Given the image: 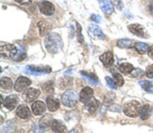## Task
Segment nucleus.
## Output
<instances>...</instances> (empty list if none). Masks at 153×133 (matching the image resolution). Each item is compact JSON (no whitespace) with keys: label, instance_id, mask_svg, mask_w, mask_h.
Returning <instances> with one entry per match:
<instances>
[{"label":"nucleus","instance_id":"1","mask_svg":"<svg viewBox=\"0 0 153 133\" xmlns=\"http://www.w3.org/2000/svg\"><path fill=\"white\" fill-rule=\"evenodd\" d=\"M46 49L51 53H57L62 48V41H61V37L57 33H49L45 37L44 40Z\"/></svg>","mask_w":153,"mask_h":133},{"label":"nucleus","instance_id":"2","mask_svg":"<svg viewBox=\"0 0 153 133\" xmlns=\"http://www.w3.org/2000/svg\"><path fill=\"white\" fill-rule=\"evenodd\" d=\"M79 96L78 93L76 92L75 90H66L65 93H63L62 97H61V102L63 103V105L68 108H73L75 107L78 102Z\"/></svg>","mask_w":153,"mask_h":133},{"label":"nucleus","instance_id":"3","mask_svg":"<svg viewBox=\"0 0 153 133\" xmlns=\"http://www.w3.org/2000/svg\"><path fill=\"white\" fill-rule=\"evenodd\" d=\"M124 113L128 117L135 118L141 113V105L136 100H133L129 103L125 105L124 108Z\"/></svg>","mask_w":153,"mask_h":133},{"label":"nucleus","instance_id":"4","mask_svg":"<svg viewBox=\"0 0 153 133\" xmlns=\"http://www.w3.org/2000/svg\"><path fill=\"white\" fill-rule=\"evenodd\" d=\"M27 74H31V75H43V74H47L50 72V68L48 66H28L25 69Z\"/></svg>","mask_w":153,"mask_h":133},{"label":"nucleus","instance_id":"5","mask_svg":"<svg viewBox=\"0 0 153 133\" xmlns=\"http://www.w3.org/2000/svg\"><path fill=\"white\" fill-rule=\"evenodd\" d=\"M89 34L95 40H102L104 38V33H103L102 29L93 24H91L89 26Z\"/></svg>","mask_w":153,"mask_h":133},{"label":"nucleus","instance_id":"6","mask_svg":"<svg viewBox=\"0 0 153 133\" xmlns=\"http://www.w3.org/2000/svg\"><path fill=\"white\" fill-rule=\"evenodd\" d=\"M40 95V90L36 89V88H30L24 93L23 98L26 102H32L34 100H36Z\"/></svg>","mask_w":153,"mask_h":133},{"label":"nucleus","instance_id":"7","mask_svg":"<svg viewBox=\"0 0 153 133\" xmlns=\"http://www.w3.org/2000/svg\"><path fill=\"white\" fill-rule=\"evenodd\" d=\"M16 53H18L16 48L14 46H12L11 44H4V46H1V55L4 56V58H14Z\"/></svg>","mask_w":153,"mask_h":133},{"label":"nucleus","instance_id":"8","mask_svg":"<svg viewBox=\"0 0 153 133\" xmlns=\"http://www.w3.org/2000/svg\"><path fill=\"white\" fill-rule=\"evenodd\" d=\"M31 80L26 77H19L18 80L16 81V83H14V89L16 91H19V92H22V91H24L25 89H27V88L29 87L30 85H31Z\"/></svg>","mask_w":153,"mask_h":133},{"label":"nucleus","instance_id":"9","mask_svg":"<svg viewBox=\"0 0 153 133\" xmlns=\"http://www.w3.org/2000/svg\"><path fill=\"white\" fill-rule=\"evenodd\" d=\"M99 5L101 10L107 16H110L114 10V6H113L111 0H99Z\"/></svg>","mask_w":153,"mask_h":133},{"label":"nucleus","instance_id":"10","mask_svg":"<svg viewBox=\"0 0 153 133\" xmlns=\"http://www.w3.org/2000/svg\"><path fill=\"white\" fill-rule=\"evenodd\" d=\"M93 96V89L91 87H84L80 93V100L84 103L88 102Z\"/></svg>","mask_w":153,"mask_h":133},{"label":"nucleus","instance_id":"11","mask_svg":"<svg viewBox=\"0 0 153 133\" xmlns=\"http://www.w3.org/2000/svg\"><path fill=\"white\" fill-rule=\"evenodd\" d=\"M40 10L42 13L45 14V16H51L54 12V6L51 2L43 1L40 4Z\"/></svg>","mask_w":153,"mask_h":133},{"label":"nucleus","instance_id":"12","mask_svg":"<svg viewBox=\"0 0 153 133\" xmlns=\"http://www.w3.org/2000/svg\"><path fill=\"white\" fill-rule=\"evenodd\" d=\"M18 105V97L16 95H9L4 100V107L8 110H13Z\"/></svg>","mask_w":153,"mask_h":133},{"label":"nucleus","instance_id":"13","mask_svg":"<svg viewBox=\"0 0 153 133\" xmlns=\"http://www.w3.org/2000/svg\"><path fill=\"white\" fill-rule=\"evenodd\" d=\"M32 111H33L34 115L41 116L45 113V105L42 102H35L32 105Z\"/></svg>","mask_w":153,"mask_h":133},{"label":"nucleus","instance_id":"14","mask_svg":"<svg viewBox=\"0 0 153 133\" xmlns=\"http://www.w3.org/2000/svg\"><path fill=\"white\" fill-rule=\"evenodd\" d=\"M16 115L19 116L22 119H28L31 115V112H30V109L26 105H19L16 110Z\"/></svg>","mask_w":153,"mask_h":133},{"label":"nucleus","instance_id":"15","mask_svg":"<svg viewBox=\"0 0 153 133\" xmlns=\"http://www.w3.org/2000/svg\"><path fill=\"white\" fill-rule=\"evenodd\" d=\"M100 61L105 66H110L113 64V55L111 52H105L100 56Z\"/></svg>","mask_w":153,"mask_h":133},{"label":"nucleus","instance_id":"16","mask_svg":"<svg viewBox=\"0 0 153 133\" xmlns=\"http://www.w3.org/2000/svg\"><path fill=\"white\" fill-rule=\"evenodd\" d=\"M129 30L132 32L133 34L135 35L139 36V37H143L144 36V28L139 24H134V25H131L129 27Z\"/></svg>","mask_w":153,"mask_h":133},{"label":"nucleus","instance_id":"17","mask_svg":"<svg viewBox=\"0 0 153 133\" xmlns=\"http://www.w3.org/2000/svg\"><path fill=\"white\" fill-rule=\"evenodd\" d=\"M51 128H52L53 132H65L66 131V127L65 126L63 123H61L60 121L57 120H53L51 123Z\"/></svg>","mask_w":153,"mask_h":133},{"label":"nucleus","instance_id":"18","mask_svg":"<svg viewBox=\"0 0 153 133\" xmlns=\"http://www.w3.org/2000/svg\"><path fill=\"white\" fill-rule=\"evenodd\" d=\"M46 102H47L48 109L50 110L51 112H55V111L58 110V108H59L58 100L54 99V98H51V97H47V99H46Z\"/></svg>","mask_w":153,"mask_h":133},{"label":"nucleus","instance_id":"19","mask_svg":"<svg viewBox=\"0 0 153 133\" xmlns=\"http://www.w3.org/2000/svg\"><path fill=\"white\" fill-rule=\"evenodd\" d=\"M38 28H39V31H40V35L41 36H44L45 34H47L49 31H50V25H49L47 22H44V21H41L40 23L38 24Z\"/></svg>","mask_w":153,"mask_h":133},{"label":"nucleus","instance_id":"20","mask_svg":"<svg viewBox=\"0 0 153 133\" xmlns=\"http://www.w3.org/2000/svg\"><path fill=\"white\" fill-rule=\"evenodd\" d=\"M81 75H82L89 83H91V84H94V85L99 84V82H98V79L96 78V76L92 75V74H89V73L83 72V71H82V72H81Z\"/></svg>","mask_w":153,"mask_h":133},{"label":"nucleus","instance_id":"21","mask_svg":"<svg viewBox=\"0 0 153 133\" xmlns=\"http://www.w3.org/2000/svg\"><path fill=\"white\" fill-rule=\"evenodd\" d=\"M151 107L148 105H143V108L141 109V113H140V116H141V119L142 120H147L148 118L150 117L151 115Z\"/></svg>","mask_w":153,"mask_h":133},{"label":"nucleus","instance_id":"22","mask_svg":"<svg viewBox=\"0 0 153 133\" xmlns=\"http://www.w3.org/2000/svg\"><path fill=\"white\" fill-rule=\"evenodd\" d=\"M53 119H52V116L51 115H45L43 118L40 120V126L42 128H47L50 123H52Z\"/></svg>","mask_w":153,"mask_h":133},{"label":"nucleus","instance_id":"23","mask_svg":"<svg viewBox=\"0 0 153 133\" xmlns=\"http://www.w3.org/2000/svg\"><path fill=\"white\" fill-rule=\"evenodd\" d=\"M0 86H1L2 89H10L12 87V81L11 79L7 78V77H4V78H1V81H0Z\"/></svg>","mask_w":153,"mask_h":133},{"label":"nucleus","instance_id":"24","mask_svg":"<svg viewBox=\"0 0 153 133\" xmlns=\"http://www.w3.org/2000/svg\"><path fill=\"white\" fill-rule=\"evenodd\" d=\"M99 105H100L99 100H97V99H91L90 102H88V105H87V109H88V111L90 113H94L95 111L98 109Z\"/></svg>","mask_w":153,"mask_h":133},{"label":"nucleus","instance_id":"25","mask_svg":"<svg viewBox=\"0 0 153 133\" xmlns=\"http://www.w3.org/2000/svg\"><path fill=\"white\" fill-rule=\"evenodd\" d=\"M133 69H134V68H133V66L131 65V64H128V63H124V64H122V65L120 66V71L123 74H125V75L130 74L133 71Z\"/></svg>","mask_w":153,"mask_h":133},{"label":"nucleus","instance_id":"26","mask_svg":"<svg viewBox=\"0 0 153 133\" xmlns=\"http://www.w3.org/2000/svg\"><path fill=\"white\" fill-rule=\"evenodd\" d=\"M139 84L142 86L143 89L147 92H153V84L150 81H147V80H141L139 82Z\"/></svg>","mask_w":153,"mask_h":133},{"label":"nucleus","instance_id":"27","mask_svg":"<svg viewBox=\"0 0 153 133\" xmlns=\"http://www.w3.org/2000/svg\"><path fill=\"white\" fill-rule=\"evenodd\" d=\"M133 45V41L131 39H120L117 41V46L120 48H129Z\"/></svg>","mask_w":153,"mask_h":133},{"label":"nucleus","instance_id":"28","mask_svg":"<svg viewBox=\"0 0 153 133\" xmlns=\"http://www.w3.org/2000/svg\"><path fill=\"white\" fill-rule=\"evenodd\" d=\"M135 47L140 53H145L146 51L149 50V45L143 42H137L135 44Z\"/></svg>","mask_w":153,"mask_h":133},{"label":"nucleus","instance_id":"29","mask_svg":"<svg viewBox=\"0 0 153 133\" xmlns=\"http://www.w3.org/2000/svg\"><path fill=\"white\" fill-rule=\"evenodd\" d=\"M115 98V94L113 92H108L104 97V105H109Z\"/></svg>","mask_w":153,"mask_h":133},{"label":"nucleus","instance_id":"30","mask_svg":"<svg viewBox=\"0 0 153 133\" xmlns=\"http://www.w3.org/2000/svg\"><path fill=\"white\" fill-rule=\"evenodd\" d=\"M112 74H113V77H114L115 83L117 84V86H123V85H124V83H125L124 78H123L122 76L120 75V74H117V73H115V72H113Z\"/></svg>","mask_w":153,"mask_h":133},{"label":"nucleus","instance_id":"31","mask_svg":"<svg viewBox=\"0 0 153 133\" xmlns=\"http://www.w3.org/2000/svg\"><path fill=\"white\" fill-rule=\"evenodd\" d=\"M71 79H68V78H65V79H60V82H59V86L61 88H68V86L71 85Z\"/></svg>","mask_w":153,"mask_h":133},{"label":"nucleus","instance_id":"32","mask_svg":"<svg viewBox=\"0 0 153 133\" xmlns=\"http://www.w3.org/2000/svg\"><path fill=\"white\" fill-rule=\"evenodd\" d=\"M105 80H106V83H107V85L109 86L111 89H117V84L115 83V81H113L110 77H106Z\"/></svg>","mask_w":153,"mask_h":133},{"label":"nucleus","instance_id":"33","mask_svg":"<svg viewBox=\"0 0 153 133\" xmlns=\"http://www.w3.org/2000/svg\"><path fill=\"white\" fill-rule=\"evenodd\" d=\"M43 88H44V90H45V92H47V93H52L53 92V83L52 82H48V83H46L45 85H43Z\"/></svg>","mask_w":153,"mask_h":133},{"label":"nucleus","instance_id":"34","mask_svg":"<svg viewBox=\"0 0 153 133\" xmlns=\"http://www.w3.org/2000/svg\"><path fill=\"white\" fill-rule=\"evenodd\" d=\"M143 74H144V72H143L141 69H136L134 71V73H133V76H134L135 78H140L143 76Z\"/></svg>","mask_w":153,"mask_h":133},{"label":"nucleus","instance_id":"35","mask_svg":"<svg viewBox=\"0 0 153 133\" xmlns=\"http://www.w3.org/2000/svg\"><path fill=\"white\" fill-rule=\"evenodd\" d=\"M146 76L148 78H153V65L149 66L146 70Z\"/></svg>","mask_w":153,"mask_h":133},{"label":"nucleus","instance_id":"36","mask_svg":"<svg viewBox=\"0 0 153 133\" xmlns=\"http://www.w3.org/2000/svg\"><path fill=\"white\" fill-rule=\"evenodd\" d=\"M91 19H92V21H94V23H96V24H99L101 22V18L98 16V14H92Z\"/></svg>","mask_w":153,"mask_h":133},{"label":"nucleus","instance_id":"37","mask_svg":"<svg viewBox=\"0 0 153 133\" xmlns=\"http://www.w3.org/2000/svg\"><path fill=\"white\" fill-rule=\"evenodd\" d=\"M109 110H110V111H114V112H120V105H113L112 107H110V108H109Z\"/></svg>","mask_w":153,"mask_h":133},{"label":"nucleus","instance_id":"38","mask_svg":"<svg viewBox=\"0 0 153 133\" xmlns=\"http://www.w3.org/2000/svg\"><path fill=\"white\" fill-rule=\"evenodd\" d=\"M19 4H30L32 2V0H16Z\"/></svg>","mask_w":153,"mask_h":133},{"label":"nucleus","instance_id":"39","mask_svg":"<svg viewBox=\"0 0 153 133\" xmlns=\"http://www.w3.org/2000/svg\"><path fill=\"white\" fill-rule=\"evenodd\" d=\"M76 26L79 27V31H78V34H79V36H80V42H83V37H82V34H81V26L80 25H76Z\"/></svg>","mask_w":153,"mask_h":133},{"label":"nucleus","instance_id":"40","mask_svg":"<svg viewBox=\"0 0 153 133\" xmlns=\"http://www.w3.org/2000/svg\"><path fill=\"white\" fill-rule=\"evenodd\" d=\"M148 55L150 56V58L153 60V46H151V47H149V50H148Z\"/></svg>","mask_w":153,"mask_h":133},{"label":"nucleus","instance_id":"41","mask_svg":"<svg viewBox=\"0 0 153 133\" xmlns=\"http://www.w3.org/2000/svg\"><path fill=\"white\" fill-rule=\"evenodd\" d=\"M149 10H150V12L153 14V4H151V5L149 6Z\"/></svg>","mask_w":153,"mask_h":133}]
</instances>
